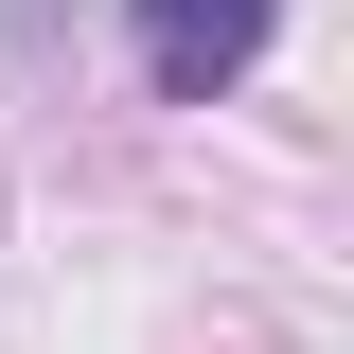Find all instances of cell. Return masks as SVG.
Returning <instances> with one entry per match:
<instances>
[{
	"mask_svg": "<svg viewBox=\"0 0 354 354\" xmlns=\"http://www.w3.org/2000/svg\"><path fill=\"white\" fill-rule=\"evenodd\" d=\"M124 53L160 106H230V88L283 53V0H124Z\"/></svg>",
	"mask_w": 354,
	"mask_h": 354,
	"instance_id": "6da1fadb",
	"label": "cell"
}]
</instances>
